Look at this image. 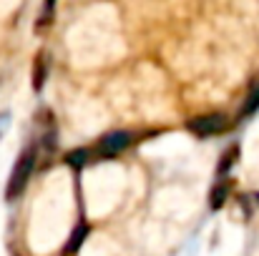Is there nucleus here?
I'll return each instance as SVG.
<instances>
[{
    "instance_id": "obj_4",
    "label": "nucleus",
    "mask_w": 259,
    "mask_h": 256,
    "mask_svg": "<svg viewBox=\"0 0 259 256\" xmlns=\"http://www.w3.org/2000/svg\"><path fill=\"white\" fill-rule=\"evenodd\" d=\"M86 236H88V224L86 221H81L76 229H73V234H71V239H68V244H66V249L61 251L63 256H73L81 246H83V241H86Z\"/></svg>"
},
{
    "instance_id": "obj_1",
    "label": "nucleus",
    "mask_w": 259,
    "mask_h": 256,
    "mask_svg": "<svg viewBox=\"0 0 259 256\" xmlns=\"http://www.w3.org/2000/svg\"><path fill=\"white\" fill-rule=\"evenodd\" d=\"M33 166H35V148H25V151L18 156L15 169H13L10 181H8V191H5V196H8L10 201L18 198V196L23 193V188H25L30 173H33Z\"/></svg>"
},
{
    "instance_id": "obj_8",
    "label": "nucleus",
    "mask_w": 259,
    "mask_h": 256,
    "mask_svg": "<svg viewBox=\"0 0 259 256\" xmlns=\"http://www.w3.org/2000/svg\"><path fill=\"white\" fill-rule=\"evenodd\" d=\"M46 53H38V58H35V81H33V85H35V90H40V85H43V78H46Z\"/></svg>"
},
{
    "instance_id": "obj_6",
    "label": "nucleus",
    "mask_w": 259,
    "mask_h": 256,
    "mask_svg": "<svg viewBox=\"0 0 259 256\" xmlns=\"http://www.w3.org/2000/svg\"><path fill=\"white\" fill-rule=\"evenodd\" d=\"M88 159H91V151H88V148H76V151H71V153L66 156L68 166H73V169H83L88 164Z\"/></svg>"
},
{
    "instance_id": "obj_9",
    "label": "nucleus",
    "mask_w": 259,
    "mask_h": 256,
    "mask_svg": "<svg viewBox=\"0 0 259 256\" xmlns=\"http://www.w3.org/2000/svg\"><path fill=\"white\" fill-rule=\"evenodd\" d=\"M257 201H259V193H257Z\"/></svg>"
},
{
    "instance_id": "obj_5",
    "label": "nucleus",
    "mask_w": 259,
    "mask_h": 256,
    "mask_svg": "<svg viewBox=\"0 0 259 256\" xmlns=\"http://www.w3.org/2000/svg\"><path fill=\"white\" fill-rule=\"evenodd\" d=\"M227 193H229V181H219L211 191V209H222V203L227 201Z\"/></svg>"
},
{
    "instance_id": "obj_3",
    "label": "nucleus",
    "mask_w": 259,
    "mask_h": 256,
    "mask_svg": "<svg viewBox=\"0 0 259 256\" xmlns=\"http://www.w3.org/2000/svg\"><path fill=\"white\" fill-rule=\"evenodd\" d=\"M134 143V133L128 131H113L108 136H103L96 146V156L98 159H111V156H118L123 148H128Z\"/></svg>"
},
{
    "instance_id": "obj_2",
    "label": "nucleus",
    "mask_w": 259,
    "mask_h": 256,
    "mask_svg": "<svg viewBox=\"0 0 259 256\" xmlns=\"http://www.w3.org/2000/svg\"><path fill=\"white\" fill-rule=\"evenodd\" d=\"M186 128L199 136V138H206V136H217L227 128V116L222 113H206V116H196L191 121H186Z\"/></svg>"
},
{
    "instance_id": "obj_7",
    "label": "nucleus",
    "mask_w": 259,
    "mask_h": 256,
    "mask_svg": "<svg viewBox=\"0 0 259 256\" xmlns=\"http://www.w3.org/2000/svg\"><path fill=\"white\" fill-rule=\"evenodd\" d=\"M257 108H259V81L252 85V90H249V95H247V100H244L242 116H249V113H254Z\"/></svg>"
}]
</instances>
